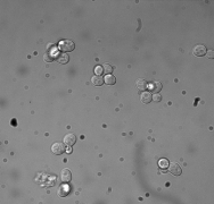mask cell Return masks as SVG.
Here are the masks:
<instances>
[{"mask_svg": "<svg viewBox=\"0 0 214 204\" xmlns=\"http://www.w3.org/2000/svg\"><path fill=\"white\" fill-rule=\"evenodd\" d=\"M75 48V44L71 40H63L59 42V50L63 52H68V51H73Z\"/></svg>", "mask_w": 214, "mask_h": 204, "instance_id": "cell-1", "label": "cell"}, {"mask_svg": "<svg viewBox=\"0 0 214 204\" xmlns=\"http://www.w3.org/2000/svg\"><path fill=\"white\" fill-rule=\"evenodd\" d=\"M65 145L64 143H60V142H56L52 145V152L56 155H60L62 153L65 152Z\"/></svg>", "mask_w": 214, "mask_h": 204, "instance_id": "cell-2", "label": "cell"}, {"mask_svg": "<svg viewBox=\"0 0 214 204\" xmlns=\"http://www.w3.org/2000/svg\"><path fill=\"white\" fill-rule=\"evenodd\" d=\"M206 48H205V45H203V44H197L194 49H192V53H194V56L195 57H202V56H204L205 53H206Z\"/></svg>", "mask_w": 214, "mask_h": 204, "instance_id": "cell-3", "label": "cell"}, {"mask_svg": "<svg viewBox=\"0 0 214 204\" xmlns=\"http://www.w3.org/2000/svg\"><path fill=\"white\" fill-rule=\"evenodd\" d=\"M60 179L63 182H70L72 179V172L70 169H63L60 172Z\"/></svg>", "mask_w": 214, "mask_h": 204, "instance_id": "cell-4", "label": "cell"}, {"mask_svg": "<svg viewBox=\"0 0 214 204\" xmlns=\"http://www.w3.org/2000/svg\"><path fill=\"white\" fill-rule=\"evenodd\" d=\"M75 142H76V136L72 134V133H70V134H67L65 135V137H64V144H66L67 146H73L75 144Z\"/></svg>", "mask_w": 214, "mask_h": 204, "instance_id": "cell-5", "label": "cell"}, {"mask_svg": "<svg viewBox=\"0 0 214 204\" xmlns=\"http://www.w3.org/2000/svg\"><path fill=\"white\" fill-rule=\"evenodd\" d=\"M169 169H170L171 174L174 176H180L181 175V168L180 166L176 163V162H172L171 164H169Z\"/></svg>", "mask_w": 214, "mask_h": 204, "instance_id": "cell-6", "label": "cell"}, {"mask_svg": "<svg viewBox=\"0 0 214 204\" xmlns=\"http://www.w3.org/2000/svg\"><path fill=\"white\" fill-rule=\"evenodd\" d=\"M153 100V95L150 94L149 92H145L144 91V93H141L140 95V101L142 102V103H149V102Z\"/></svg>", "mask_w": 214, "mask_h": 204, "instance_id": "cell-7", "label": "cell"}, {"mask_svg": "<svg viewBox=\"0 0 214 204\" xmlns=\"http://www.w3.org/2000/svg\"><path fill=\"white\" fill-rule=\"evenodd\" d=\"M136 86H137L138 90L144 91V90L148 86V84H147V82L144 80V78H138V80H136Z\"/></svg>", "mask_w": 214, "mask_h": 204, "instance_id": "cell-8", "label": "cell"}, {"mask_svg": "<svg viewBox=\"0 0 214 204\" xmlns=\"http://www.w3.org/2000/svg\"><path fill=\"white\" fill-rule=\"evenodd\" d=\"M148 88H150V91H153L154 93H158L162 90V84L160 82H154L150 85H148Z\"/></svg>", "mask_w": 214, "mask_h": 204, "instance_id": "cell-9", "label": "cell"}, {"mask_svg": "<svg viewBox=\"0 0 214 204\" xmlns=\"http://www.w3.org/2000/svg\"><path fill=\"white\" fill-rule=\"evenodd\" d=\"M91 83L95 85V86H100L103 85L104 83V78L102 76H98V75H95L92 78H91Z\"/></svg>", "mask_w": 214, "mask_h": 204, "instance_id": "cell-10", "label": "cell"}, {"mask_svg": "<svg viewBox=\"0 0 214 204\" xmlns=\"http://www.w3.org/2000/svg\"><path fill=\"white\" fill-rule=\"evenodd\" d=\"M104 82H105L107 85H113V84H115V82H116V77H115L114 75L108 74V75H106V76H105Z\"/></svg>", "mask_w": 214, "mask_h": 204, "instance_id": "cell-11", "label": "cell"}, {"mask_svg": "<svg viewBox=\"0 0 214 204\" xmlns=\"http://www.w3.org/2000/svg\"><path fill=\"white\" fill-rule=\"evenodd\" d=\"M68 192H70V190H68V187H67V186H62V187L58 190V196L59 197H65L67 194H68Z\"/></svg>", "mask_w": 214, "mask_h": 204, "instance_id": "cell-12", "label": "cell"}, {"mask_svg": "<svg viewBox=\"0 0 214 204\" xmlns=\"http://www.w3.org/2000/svg\"><path fill=\"white\" fill-rule=\"evenodd\" d=\"M68 56H67L66 53H62V55H59L58 57H57V60H58L59 64H67L68 62Z\"/></svg>", "mask_w": 214, "mask_h": 204, "instance_id": "cell-13", "label": "cell"}, {"mask_svg": "<svg viewBox=\"0 0 214 204\" xmlns=\"http://www.w3.org/2000/svg\"><path fill=\"white\" fill-rule=\"evenodd\" d=\"M103 70H104V73L105 74H111L112 72H113V67H112L110 64H104L103 65Z\"/></svg>", "mask_w": 214, "mask_h": 204, "instance_id": "cell-14", "label": "cell"}, {"mask_svg": "<svg viewBox=\"0 0 214 204\" xmlns=\"http://www.w3.org/2000/svg\"><path fill=\"white\" fill-rule=\"evenodd\" d=\"M169 161L166 160V159H162V160H160V162H158V166L162 168V169H166V168L169 167Z\"/></svg>", "mask_w": 214, "mask_h": 204, "instance_id": "cell-15", "label": "cell"}, {"mask_svg": "<svg viewBox=\"0 0 214 204\" xmlns=\"http://www.w3.org/2000/svg\"><path fill=\"white\" fill-rule=\"evenodd\" d=\"M95 73H96V75H98V76H100L102 74L104 73L103 70V66H97L96 68H95Z\"/></svg>", "mask_w": 214, "mask_h": 204, "instance_id": "cell-16", "label": "cell"}, {"mask_svg": "<svg viewBox=\"0 0 214 204\" xmlns=\"http://www.w3.org/2000/svg\"><path fill=\"white\" fill-rule=\"evenodd\" d=\"M153 101H155V102L162 101V95L160 94V93H155V94L153 95Z\"/></svg>", "mask_w": 214, "mask_h": 204, "instance_id": "cell-17", "label": "cell"}, {"mask_svg": "<svg viewBox=\"0 0 214 204\" xmlns=\"http://www.w3.org/2000/svg\"><path fill=\"white\" fill-rule=\"evenodd\" d=\"M44 60H46L47 62H52V60H54V58L50 56V53H46V56H44Z\"/></svg>", "mask_w": 214, "mask_h": 204, "instance_id": "cell-18", "label": "cell"}, {"mask_svg": "<svg viewBox=\"0 0 214 204\" xmlns=\"http://www.w3.org/2000/svg\"><path fill=\"white\" fill-rule=\"evenodd\" d=\"M205 55H206V56H207V57H208L210 59H213V58H214V51H213V50L206 51V53H205Z\"/></svg>", "mask_w": 214, "mask_h": 204, "instance_id": "cell-19", "label": "cell"}]
</instances>
